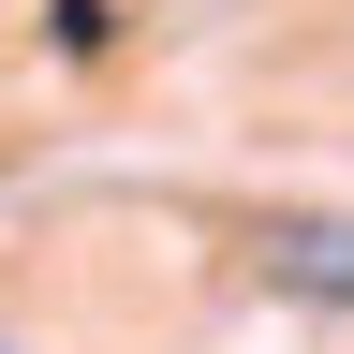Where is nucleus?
Segmentation results:
<instances>
[{
  "label": "nucleus",
  "mask_w": 354,
  "mask_h": 354,
  "mask_svg": "<svg viewBox=\"0 0 354 354\" xmlns=\"http://www.w3.org/2000/svg\"><path fill=\"white\" fill-rule=\"evenodd\" d=\"M251 266H266V295L354 310V221H339V207H281V221L251 236Z\"/></svg>",
  "instance_id": "1"
},
{
  "label": "nucleus",
  "mask_w": 354,
  "mask_h": 354,
  "mask_svg": "<svg viewBox=\"0 0 354 354\" xmlns=\"http://www.w3.org/2000/svg\"><path fill=\"white\" fill-rule=\"evenodd\" d=\"M0 354H15V339H0Z\"/></svg>",
  "instance_id": "2"
}]
</instances>
